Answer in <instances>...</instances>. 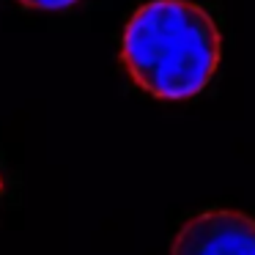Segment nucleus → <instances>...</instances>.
Returning a JSON list of instances; mask_svg holds the SVG:
<instances>
[{
    "mask_svg": "<svg viewBox=\"0 0 255 255\" xmlns=\"http://www.w3.org/2000/svg\"><path fill=\"white\" fill-rule=\"evenodd\" d=\"M19 3L28 8H39V11H61V8H69L80 0H19Z\"/></svg>",
    "mask_w": 255,
    "mask_h": 255,
    "instance_id": "obj_3",
    "label": "nucleus"
},
{
    "mask_svg": "<svg viewBox=\"0 0 255 255\" xmlns=\"http://www.w3.org/2000/svg\"><path fill=\"white\" fill-rule=\"evenodd\" d=\"M170 255H255V220L231 209L200 211L176 233Z\"/></svg>",
    "mask_w": 255,
    "mask_h": 255,
    "instance_id": "obj_2",
    "label": "nucleus"
},
{
    "mask_svg": "<svg viewBox=\"0 0 255 255\" xmlns=\"http://www.w3.org/2000/svg\"><path fill=\"white\" fill-rule=\"evenodd\" d=\"M121 58L132 80L156 99H189L217 74L220 28L189 0H151L127 22Z\"/></svg>",
    "mask_w": 255,
    "mask_h": 255,
    "instance_id": "obj_1",
    "label": "nucleus"
},
{
    "mask_svg": "<svg viewBox=\"0 0 255 255\" xmlns=\"http://www.w3.org/2000/svg\"><path fill=\"white\" fill-rule=\"evenodd\" d=\"M0 189H3V181H0Z\"/></svg>",
    "mask_w": 255,
    "mask_h": 255,
    "instance_id": "obj_4",
    "label": "nucleus"
}]
</instances>
